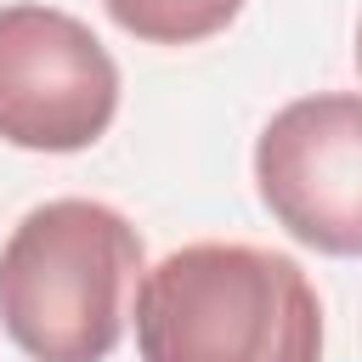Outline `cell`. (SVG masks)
Returning a JSON list of instances; mask_svg holds the SVG:
<instances>
[{
	"label": "cell",
	"mask_w": 362,
	"mask_h": 362,
	"mask_svg": "<svg viewBox=\"0 0 362 362\" xmlns=\"http://www.w3.org/2000/svg\"><path fill=\"white\" fill-rule=\"evenodd\" d=\"M141 362H322V305L300 260L255 243H187L141 272Z\"/></svg>",
	"instance_id": "obj_1"
},
{
	"label": "cell",
	"mask_w": 362,
	"mask_h": 362,
	"mask_svg": "<svg viewBox=\"0 0 362 362\" xmlns=\"http://www.w3.org/2000/svg\"><path fill=\"white\" fill-rule=\"evenodd\" d=\"M141 272L136 226L96 198H51L0 249V322L34 362H107Z\"/></svg>",
	"instance_id": "obj_2"
},
{
	"label": "cell",
	"mask_w": 362,
	"mask_h": 362,
	"mask_svg": "<svg viewBox=\"0 0 362 362\" xmlns=\"http://www.w3.org/2000/svg\"><path fill=\"white\" fill-rule=\"evenodd\" d=\"M119 113L107 45L57 6L0 11V141L28 153H79Z\"/></svg>",
	"instance_id": "obj_3"
},
{
	"label": "cell",
	"mask_w": 362,
	"mask_h": 362,
	"mask_svg": "<svg viewBox=\"0 0 362 362\" xmlns=\"http://www.w3.org/2000/svg\"><path fill=\"white\" fill-rule=\"evenodd\" d=\"M255 187L288 238L362 255V96L322 90L277 107L255 141Z\"/></svg>",
	"instance_id": "obj_4"
},
{
	"label": "cell",
	"mask_w": 362,
	"mask_h": 362,
	"mask_svg": "<svg viewBox=\"0 0 362 362\" xmlns=\"http://www.w3.org/2000/svg\"><path fill=\"white\" fill-rule=\"evenodd\" d=\"M102 6L124 34L147 45H198L243 11V0H102Z\"/></svg>",
	"instance_id": "obj_5"
},
{
	"label": "cell",
	"mask_w": 362,
	"mask_h": 362,
	"mask_svg": "<svg viewBox=\"0 0 362 362\" xmlns=\"http://www.w3.org/2000/svg\"><path fill=\"white\" fill-rule=\"evenodd\" d=\"M356 68H362V23H356Z\"/></svg>",
	"instance_id": "obj_6"
}]
</instances>
